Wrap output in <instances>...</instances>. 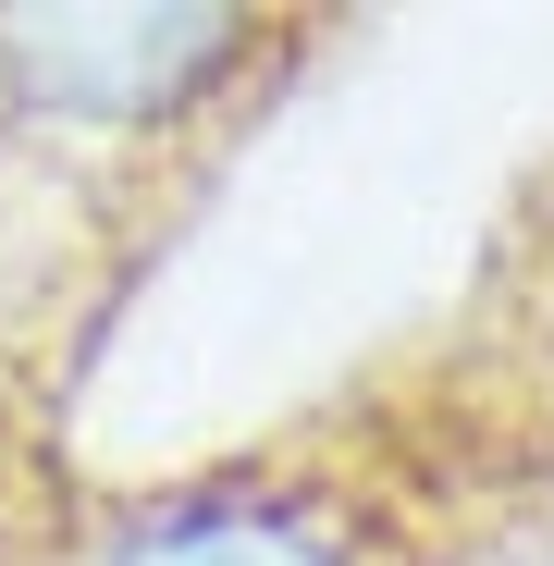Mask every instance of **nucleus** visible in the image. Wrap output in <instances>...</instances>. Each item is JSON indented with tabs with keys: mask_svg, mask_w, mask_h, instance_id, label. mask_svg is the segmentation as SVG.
I'll return each mask as SVG.
<instances>
[{
	"mask_svg": "<svg viewBox=\"0 0 554 566\" xmlns=\"http://www.w3.org/2000/svg\"><path fill=\"white\" fill-rule=\"evenodd\" d=\"M0 566H395V530L333 455L309 443H259L173 468L148 493H86L0 554Z\"/></svg>",
	"mask_w": 554,
	"mask_h": 566,
	"instance_id": "f257e3e1",
	"label": "nucleus"
}]
</instances>
